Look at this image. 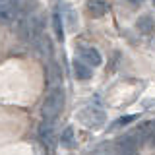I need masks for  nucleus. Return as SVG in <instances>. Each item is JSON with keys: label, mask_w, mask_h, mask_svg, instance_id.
Listing matches in <instances>:
<instances>
[{"label": "nucleus", "mask_w": 155, "mask_h": 155, "mask_svg": "<svg viewBox=\"0 0 155 155\" xmlns=\"http://www.w3.org/2000/svg\"><path fill=\"white\" fill-rule=\"evenodd\" d=\"M62 107H64V91L62 87H51L48 93L43 101V120H54L58 114L62 113Z\"/></svg>", "instance_id": "obj_1"}, {"label": "nucleus", "mask_w": 155, "mask_h": 155, "mask_svg": "<svg viewBox=\"0 0 155 155\" xmlns=\"http://www.w3.org/2000/svg\"><path fill=\"white\" fill-rule=\"evenodd\" d=\"M138 118L136 114H128V116H120V118H116L113 122V128H122V126H128L130 122H134V120Z\"/></svg>", "instance_id": "obj_13"}, {"label": "nucleus", "mask_w": 155, "mask_h": 155, "mask_svg": "<svg viewBox=\"0 0 155 155\" xmlns=\"http://www.w3.org/2000/svg\"><path fill=\"white\" fill-rule=\"evenodd\" d=\"M80 60L84 62V64H87V66H101L103 64V56H101V52L97 51V48H93V47H81L80 48Z\"/></svg>", "instance_id": "obj_5"}, {"label": "nucleus", "mask_w": 155, "mask_h": 155, "mask_svg": "<svg viewBox=\"0 0 155 155\" xmlns=\"http://www.w3.org/2000/svg\"><path fill=\"white\" fill-rule=\"evenodd\" d=\"M107 10H109V6L105 0H87V12L91 18H103Z\"/></svg>", "instance_id": "obj_7"}, {"label": "nucleus", "mask_w": 155, "mask_h": 155, "mask_svg": "<svg viewBox=\"0 0 155 155\" xmlns=\"http://www.w3.org/2000/svg\"><path fill=\"white\" fill-rule=\"evenodd\" d=\"M52 25H54V33H56V37L60 39H64V31H62V19H60V14H54V16H52Z\"/></svg>", "instance_id": "obj_12"}, {"label": "nucleus", "mask_w": 155, "mask_h": 155, "mask_svg": "<svg viewBox=\"0 0 155 155\" xmlns=\"http://www.w3.org/2000/svg\"><path fill=\"white\" fill-rule=\"evenodd\" d=\"M153 6H155V0H153Z\"/></svg>", "instance_id": "obj_14"}, {"label": "nucleus", "mask_w": 155, "mask_h": 155, "mask_svg": "<svg viewBox=\"0 0 155 155\" xmlns=\"http://www.w3.org/2000/svg\"><path fill=\"white\" fill-rule=\"evenodd\" d=\"M114 145H116V153H118V155H140L138 140H136L132 134H130V136H122V138H118Z\"/></svg>", "instance_id": "obj_4"}, {"label": "nucleus", "mask_w": 155, "mask_h": 155, "mask_svg": "<svg viewBox=\"0 0 155 155\" xmlns=\"http://www.w3.org/2000/svg\"><path fill=\"white\" fill-rule=\"evenodd\" d=\"M136 27H138V31L143 33V35H151L155 31V19L145 14V16H142L138 21H136Z\"/></svg>", "instance_id": "obj_8"}, {"label": "nucleus", "mask_w": 155, "mask_h": 155, "mask_svg": "<svg viewBox=\"0 0 155 155\" xmlns=\"http://www.w3.org/2000/svg\"><path fill=\"white\" fill-rule=\"evenodd\" d=\"M74 74H76L78 80H89L91 78V68L87 64H84L81 60H76L74 62Z\"/></svg>", "instance_id": "obj_10"}, {"label": "nucleus", "mask_w": 155, "mask_h": 155, "mask_svg": "<svg viewBox=\"0 0 155 155\" xmlns=\"http://www.w3.org/2000/svg\"><path fill=\"white\" fill-rule=\"evenodd\" d=\"M60 145L66 149H72L76 145V136H74V128L72 126H66L64 132L60 134Z\"/></svg>", "instance_id": "obj_9"}, {"label": "nucleus", "mask_w": 155, "mask_h": 155, "mask_svg": "<svg viewBox=\"0 0 155 155\" xmlns=\"http://www.w3.org/2000/svg\"><path fill=\"white\" fill-rule=\"evenodd\" d=\"M19 16V0H0V25H10Z\"/></svg>", "instance_id": "obj_3"}, {"label": "nucleus", "mask_w": 155, "mask_h": 155, "mask_svg": "<svg viewBox=\"0 0 155 155\" xmlns=\"http://www.w3.org/2000/svg\"><path fill=\"white\" fill-rule=\"evenodd\" d=\"M39 140L51 147L54 143V120H43L39 126Z\"/></svg>", "instance_id": "obj_6"}, {"label": "nucleus", "mask_w": 155, "mask_h": 155, "mask_svg": "<svg viewBox=\"0 0 155 155\" xmlns=\"http://www.w3.org/2000/svg\"><path fill=\"white\" fill-rule=\"evenodd\" d=\"M91 155H118V153H116V145L109 143V142H103L101 145H97L93 149Z\"/></svg>", "instance_id": "obj_11"}, {"label": "nucleus", "mask_w": 155, "mask_h": 155, "mask_svg": "<svg viewBox=\"0 0 155 155\" xmlns=\"http://www.w3.org/2000/svg\"><path fill=\"white\" fill-rule=\"evenodd\" d=\"M78 120H80L84 126H87V128L97 130V128H101V126L107 122V114H105L103 109L89 105V107H84V109L78 113Z\"/></svg>", "instance_id": "obj_2"}]
</instances>
